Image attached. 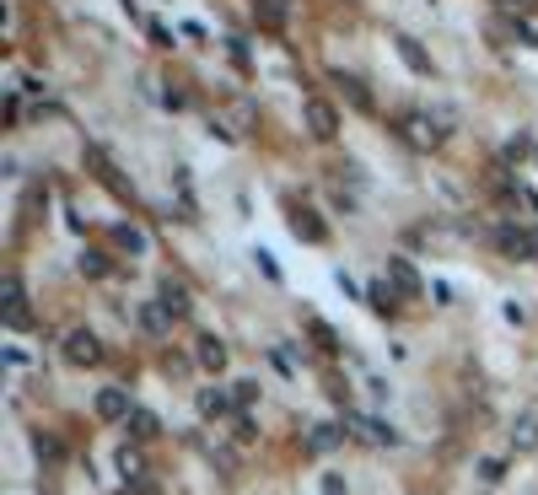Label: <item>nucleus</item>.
Returning a JSON list of instances; mask_svg holds the SVG:
<instances>
[{
    "label": "nucleus",
    "mask_w": 538,
    "mask_h": 495,
    "mask_svg": "<svg viewBox=\"0 0 538 495\" xmlns=\"http://www.w3.org/2000/svg\"><path fill=\"white\" fill-rule=\"evenodd\" d=\"M447 124H452V113H404L398 135H404V146H410V151H436L447 140Z\"/></svg>",
    "instance_id": "obj_1"
},
{
    "label": "nucleus",
    "mask_w": 538,
    "mask_h": 495,
    "mask_svg": "<svg viewBox=\"0 0 538 495\" xmlns=\"http://www.w3.org/2000/svg\"><path fill=\"white\" fill-rule=\"evenodd\" d=\"M59 356L71 361V367H97L103 361V339L92 329H71V334H65V344H59Z\"/></svg>",
    "instance_id": "obj_2"
},
{
    "label": "nucleus",
    "mask_w": 538,
    "mask_h": 495,
    "mask_svg": "<svg viewBox=\"0 0 538 495\" xmlns=\"http://www.w3.org/2000/svg\"><path fill=\"white\" fill-rule=\"evenodd\" d=\"M302 124H307V135H312V140H323V146H328V140L340 135V108H334V103H323V97H307Z\"/></svg>",
    "instance_id": "obj_3"
},
{
    "label": "nucleus",
    "mask_w": 538,
    "mask_h": 495,
    "mask_svg": "<svg viewBox=\"0 0 538 495\" xmlns=\"http://www.w3.org/2000/svg\"><path fill=\"white\" fill-rule=\"evenodd\" d=\"M496 248H501L506 259H517V264H533V259H538V232H533V227H501V232H496Z\"/></svg>",
    "instance_id": "obj_4"
},
{
    "label": "nucleus",
    "mask_w": 538,
    "mask_h": 495,
    "mask_svg": "<svg viewBox=\"0 0 538 495\" xmlns=\"http://www.w3.org/2000/svg\"><path fill=\"white\" fill-rule=\"evenodd\" d=\"M388 286H393L404 302H420V297H426V280L415 275L410 259H388Z\"/></svg>",
    "instance_id": "obj_5"
},
{
    "label": "nucleus",
    "mask_w": 538,
    "mask_h": 495,
    "mask_svg": "<svg viewBox=\"0 0 538 495\" xmlns=\"http://www.w3.org/2000/svg\"><path fill=\"white\" fill-rule=\"evenodd\" d=\"M194 409L205 414V420H227V414H242V409H237V393H232V388H199V393H194Z\"/></svg>",
    "instance_id": "obj_6"
},
{
    "label": "nucleus",
    "mask_w": 538,
    "mask_h": 495,
    "mask_svg": "<svg viewBox=\"0 0 538 495\" xmlns=\"http://www.w3.org/2000/svg\"><path fill=\"white\" fill-rule=\"evenodd\" d=\"M6 329H33V307L17 275H6Z\"/></svg>",
    "instance_id": "obj_7"
},
{
    "label": "nucleus",
    "mask_w": 538,
    "mask_h": 495,
    "mask_svg": "<svg viewBox=\"0 0 538 495\" xmlns=\"http://www.w3.org/2000/svg\"><path fill=\"white\" fill-rule=\"evenodd\" d=\"M345 426H350L356 437H366L372 447H393V442H398V431L382 426V420H372V414H345Z\"/></svg>",
    "instance_id": "obj_8"
},
{
    "label": "nucleus",
    "mask_w": 538,
    "mask_h": 495,
    "mask_svg": "<svg viewBox=\"0 0 538 495\" xmlns=\"http://www.w3.org/2000/svg\"><path fill=\"white\" fill-rule=\"evenodd\" d=\"M194 367H205V372H227V339L199 334V339H194Z\"/></svg>",
    "instance_id": "obj_9"
},
{
    "label": "nucleus",
    "mask_w": 538,
    "mask_h": 495,
    "mask_svg": "<svg viewBox=\"0 0 538 495\" xmlns=\"http://www.w3.org/2000/svg\"><path fill=\"white\" fill-rule=\"evenodd\" d=\"M87 167H92V173H97V178H103V183H108L113 194H129V183H124L119 162H113V157H108L103 146H87Z\"/></svg>",
    "instance_id": "obj_10"
},
{
    "label": "nucleus",
    "mask_w": 538,
    "mask_h": 495,
    "mask_svg": "<svg viewBox=\"0 0 538 495\" xmlns=\"http://www.w3.org/2000/svg\"><path fill=\"white\" fill-rule=\"evenodd\" d=\"M511 452H538V409H522L517 420H511Z\"/></svg>",
    "instance_id": "obj_11"
},
{
    "label": "nucleus",
    "mask_w": 538,
    "mask_h": 495,
    "mask_svg": "<svg viewBox=\"0 0 538 495\" xmlns=\"http://www.w3.org/2000/svg\"><path fill=\"white\" fill-rule=\"evenodd\" d=\"M119 474H124V484H141V479H151V458L134 442H124L119 447Z\"/></svg>",
    "instance_id": "obj_12"
},
{
    "label": "nucleus",
    "mask_w": 538,
    "mask_h": 495,
    "mask_svg": "<svg viewBox=\"0 0 538 495\" xmlns=\"http://www.w3.org/2000/svg\"><path fill=\"white\" fill-rule=\"evenodd\" d=\"M393 49H398V59L415 70V76H431V54L420 49V38H410V33H393Z\"/></svg>",
    "instance_id": "obj_13"
},
{
    "label": "nucleus",
    "mask_w": 538,
    "mask_h": 495,
    "mask_svg": "<svg viewBox=\"0 0 538 495\" xmlns=\"http://www.w3.org/2000/svg\"><path fill=\"white\" fill-rule=\"evenodd\" d=\"M291 232H296L302 243H323V237H328V227L318 221V210H307V205H291Z\"/></svg>",
    "instance_id": "obj_14"
},
{
    "label": "nucleus",
    "mask_w": 538,
    "mask_h": 495,
    "mask_svg": "<svg viewBox=\"0 0 538 495\" xmlns=\"http://www.w3.org/2000/svg\"><path fill=\"white\" fill-rule=\"evenodd\" d=\"M173 323H178V318H173L162 302H141V329H146L151 339H167V334H173Z\"/></svg>",
    "instance_id": "obj_15"
},
{
    "label": "nucleus",
    "mask_w": 538,
    "mask_h": 495,
    "mask_svg": "<svg viewBox=\"0 0 538 495\" xmlns=\"http://www.w3.org/2000/svg\"><path fill=\"white\" fill-rule=\"evenodd\" d=\"M129 414H134V404H129L124 388H103L97 393V420H129Z\"/></svg>",
    "instance_id": "obj_16"
},
{
    "label": "nucleus",
    "mask_w": 538,
    "mask_h": 495,
    "mask_svg": "<svg viewBox=\"0 0 538 495\" xmlns=\"http://www.w3.org/2000/svg\"><path fill=\"white\" fill-rule=\"evenodd\" d=\"M124 431H129L134 442H157V437H162V420H157L151 409H141V404H134V414L124 420Z\"/></svg>",
    "instance_id": "obj_17"
},
{
    "label": "nucleus",
    "mask_w": 538,
    "mask_h": 495,
    "mask_svg": "<svg viewBox=\"0 0 538 495\" xmlns=\"http://www.w3.org/2000/svg\"><path fill=\"white\" fill-rule=\"evenodd\" d=\"M334 87H345L350 108H361V113H377V97L366 92V81H361V76H345V70H340V76H334Z\"/></svg>",
    "instance_id": "obj_18"
},
{
    "label": "nucleus",
    "mask_w": 538,
    "mask_h": 495,
    "mask_svg": "<svg viewBox=\"0 0 538 495\" xmlns=\"http://www.w3.org/2000/svg\"><path fill=\"white\" fill-rule=\"evenodd\" d=\"M340 442H345V426H334V420H328V426H312V437H307V452H334Z\"/></svg>",
    "instance_id": "obj_19"
},
{
    "label": "nucleus",
    "mask_w": 538,
    "mask_h": 495,
    "mask_svg": "<svg viewBox=\"0 0 538 495\" xmlns=\"http://www.w3.org/2000/svg\"><path fill=\"white\" fill-rule=\"evenodd\" d=\"M157 302H162V307H167L173 318H183V313H188V291L178 286V280H162V291H157Z\"/></svg>",
    "instance_id": "obj_20"
},
{
    "label": "nucleus",
    "mask_w": 538,
    "mask_h": 495,
    "mask_svg": "<svg viewBox=\"0 0 538 495\" xmlns=\"http://www.w3.org/2000/svg\"><path fill=\"white\" fill-rule=\"evenodd\" d=\"M258 27H269V33H281L286 27V0H258Z\"/></svg>",
    "instance_id": "obj_21"
},
{
    "label": "nucleus",
    "mask_w": 538,
    "mask_h": 495,
    "mask_svg": "<svg viewBox=\"0 0 538 495\" xmlns=\"http://www.w3.org/2000/svg\"><path fill=\"white\" fill-rule=\"evenodd\" d=\"M366 302H372L377 313H393V307H398L404 297H398V291L388 286V280H372V286H366Z\"/></svg>",
    "instance_id": "obj_22"
},
{
    "label": "nucleus",
    "mask_w": 538,
    "mask_h": 495,
    "mask_svg": "<svg viewBox=\"0 0 538 495\" xmlns=\"http://www.w3.org/2000/svg\"><path fill=\"white\" fill-rule=\"evenodd\" d=\"M76 269H81L87 280H103V275H108V253H97V248H87V253L76 259Z\"/></svg>",
    "instance_id": "obj_23"
},
{
    "label": "nucleus",
    "mask_w": 538,
    "mask_h": 495,
    "mask_svg": "<svg viewBox=\"0 0 538 495\" xmlns=\"http://www.w3.org/2000/svg\"><path fill=\"white\" fill-rule=\"evenodd\" d=\"M232 393H237V409H253V404H258V383H253V377L232 383Z\"/></svg>",
    "instance_id": "obj_24"
},
{
    "label": "nucleus",
    "mask_w": 538,
    "mask_h": 495,
    "mask_svg": "<svg viewBox=\"0 0 538 495\" xmlns=\"http://www.w3.org/2000/svg\"><path fill=\"white\" fill-rule=\"evenodd\" d=\"M232 437H237V447H253V442H258V431H253V420H248V414H237Z\"/></svg>",
    "instance_id": "obj_25"
},
{
    "label": "nucleus",
    "mask_w": 538,
    "mask_h": 495,
    "mask_svg": "<svg viewBox=\"0 0 538 495\" xmlns=\"http://www.w3.org/2000/svg\"><path fill=\"white\" fill-rule=\"evenodd\" d=\"M312 339H318V350H328V356L340 350V339H334V329H328V323H312Z\"/></svg>",
    "instance_id": "obj_26"
},
{
    "label": "nucleus",
    "mask_w": 538,
    "mask_h": 495,
    "mask_svg": "<svg viewBox=\"0 0 538 495\" xmlns=\"http://www.w3.org/2000/svg\"><path fill=\"white\" fill-rule=\"evenodd\" d=\"M232 124H237V135L253 124V103H248V97H242V103H232Z\"/></svg>",
    "instance_id": "obj_27"
},
{
    "label": "nucleus",
    "mask_w": 538,
    "mask_h": 495,
    "mask_svg": "<svg viewBox=\"0 0 538 495\" xmlns=\"http://www.w3.org/2000/svg\"><path fill=\"white\" fill-rule=\"evenodd\" d=\"M496 6H501V12H511V17H522V12H533V6H538V0H496Z\"/></svg>",
    "instance_id": "obj_28"
},
{
    "label": "nucleus",
    "mask_w": 538,
    "mask_h": 495,
    "mask_svg": "<svg viewBox=\"0 0 538 495\" xmlns=\"http://www.w3.org/2000/svg\"><path fill=\"white\" fill-rule=\"evenodd\" d=\"M480 474H485V479H490V484H496V479H501V474H506V463H501V458H485V463H480Z\"/></svg>",
    "instance_id": "obj_29"
},
{
    "label": "nucleus",
    "mask_w": 538,
    "mask_h": 495,
    "mask_svg": "<svg viewBox=\"0 0 538 495\" xmlns=\"http://www.w3.org/2000/svg\"><path fill=\"white\" fill-rule=\"evenodd\" d=\"M119 243H124V248H146V237L134 232V227H119Z\"/></svg>",
    "instance_id": "obj_30"
},
{
    "label": "nucleus",
    "mask_w": 538,
    "mask_h": 495,
    "mask_svg": "<svg viewBox=\"0 0 538 495\" xmlns=\"http://www.w3.org/2000/svg\"><path fill=\"white\" fill-rule=\"evenodd\" d=\"M151 43H157V49H173V33H167L162 22H151Z\"/></svg>",
    "instance_id": "obj_31"
},
{
    "label": "nucleus",
    "mask_w": 538,
    "mask_h": 495,
    "mask_svg": "<svg viewBox=\"0 0 538 495\" xmlns=\"http://www.w3.org/2000/svg\"><path fill=\"white\" fill-rule=\"evenodd\" d=\"M232 59H237V70H248V43L242 38H232Z\"/></svg>",
    "instance_id": "obj_32"
},
{
    "label": "nucleus",
    "mask_w": 538,
    "mask_h": 495,
    "mask_svg": "<svg viewBox=\"0 0 538 495\" xmlns=\"http://www.w3.org/2000/svg\"><path fill=\"white\" fill-rule=\"evenodd\" d=\"M33 447H38V458H49V463H54V458H59V447H54V442H49V437H38V442H33Z\"/></svg>",
    "instance_id": "obj_33"
},
{
    "label": "nucleus",
    "mask_w": 538,
    "mask_h": 495,
    "mask_svg": "<svg viewBox=\"0 0 538 495\" xmlns=\"http://www.w3.org/2000/svg\"><path fill=\"white\" fill-rule=\"evenodd\" d=\"M533 162H538V151H533Z\"/></svg>",
    "instance_id": "obj_34"
}]
</instances>
